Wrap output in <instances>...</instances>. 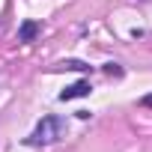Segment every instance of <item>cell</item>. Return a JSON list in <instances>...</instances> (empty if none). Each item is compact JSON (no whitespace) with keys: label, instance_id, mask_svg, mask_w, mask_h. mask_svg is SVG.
I'll return each instance as SVG.
<instances>
[{"label":"cell","instance_id":"obj_2","mask_svg":"<svg viewBox=\"0 0 152 152\" xmlns=\"http://www.w3.org/2000/svg\"><path fill=\"white\" fill-rule=\"evenodd\" d=\"M93 93V87H90V81H78V84H72V87H66L57 99L60 102H72V99H84V96H90Z\"/></svg>","mask_w":152,"mask_h":152},{"label":"cell","instance_id":"obj_1","mask_svg":"<svg viewBox=\"0 0 152 152\" xmlns=\"http://www.w3.org/2000/svg\"><path fill=\"white\" fill-rule=\"evenodd\" d=\"M63 137H66V119L57 116V113H48V116H42L36 122V128L30 131V137L24 143L27 146H51V143H57Z\"/></svg>","mask_w":152,"mask_h":152},{"label":"cell","instance_id":"obj_4","mask_svg":"<svg viewBox=\"0 0 152 152\" xmlns=\"http://www.w3.org/2000/svg\"><path fill=\"white\" fill-rule=\"evenodd\" d=\"M57 69H69V72H90L93 66H90V63H84V60H60V63H57Z\"/></svg>","mask_w":152,"mask_h":152},{"label":"cell","instance_id":"obj_6","mask_svg":"<svg viewBox=\"0 0 152 152\" xmlns=\"http://www.w3.org/2000/svg\"><path fill=\"white\" fill-rule=\"evenodd\" d=\"M140 104H143V107H152V93H149V96H143V99H140Z\"/></svg>","mask_w":152,"mask_h":152},{"label":"cell","instance_id":"obj_5","mask_svg":"<svg viewBox=\"0 0 152 152\" xmlns=\"http://www.w3.org/2000/svg\"><path fill=\"white\" fill-rule=\"evenodd\" d=\"M104 72H107V75H116V78H119V75H122V66H119V63H104Z\"/></svg>","mask_w":152,"mask_h":152},{"label":"cell","instance_id":"obj_3","mask_svg":"<svg viewBox=\"0 0 152 152\" xmlns=\"http://www.w3.org/2000/svg\"><path fill=\"white\" fill-rule=\"evenodd\" d=\"M39 21H24L21 27H18V42H33L36 36H39Z\"/></svg>","mask_w":152,"mask_h":152}]
</instances>
